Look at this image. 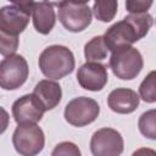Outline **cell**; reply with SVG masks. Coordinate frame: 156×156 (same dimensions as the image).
I'll return each mask as SVG.
<instances>
[{"label": "cell", "mask_w": 156, "mask_h": 156, "mask_svg": "<svg viewBox=\"0 0 156 156\" xmlns=\"http://www.w3.org/2000/svg\"><path fill=\"white\" fill-rule=\"evenodd\" d=\"M152 22V16L147 12L126 16L106 29L104 40L107 49L115 51L122 46H132L133 43L143 39L149 33Z\"/></svg>", "instance_id": "1"}, {"label": "cell", "mask_w": 156, "mask_h": 156, "mask_svg": "<svg viewBox=\"0 0 156 156\" xmlns=\"http://www.w3.org/2000/svg\"><path fill=\"white\" fill-rule=\"evenodd\" d=\"M41 73L49 79H61L71 74L76 66L73 52L65 45L45 48L38 60Z\"/></svg>", "instance_id": "2"}, {"label": "cell", "mask_w": 156, "mask_h": 156, "mask_svg": "<svg viewBox=\"0 0 156 156\" xmlns=\"http://www.w3.org/2000/svg\"><path fill=\"white\" fill-rule=\"evenodd\" d=\"M33 5V1H13L2 6L0 10V33L18 37L29 23Z\"/></svg>", "instance_id": "3"}, {"label": "cell", "mask_w": 156, "mask_h": 156, "mask_svg": "<svg viewBox=\"0 0 156 156\" xmlns=\"http://www.w3.org/2000/svg\"><path fill=\"white\" fill-rule=\"evenodd\" d=\"M108 66L117 78L132 80L141 72L144 60L140 51L134 46H122L112 51Z\"/></svg>", "instance_id": "4"}, {"label": "cell", "mask_w": 156, "mask_h": 156, "mask_svg": "<svg viewBox=\"0 0 156 156\" xmlns=\"http://www.w3.org/2000/svg\"><path fill=\"white\" fill-rule=\"evenodd\" d=\"M55 5L58 7V21L68 32H83L91 23V10L88 2L60 1Z\"/></svg>", "instance_id": "5"}, {"label": "cell", "mask_w": 156, "mask_h": 156, "mask_svg": "<svg viewBox=\"0 0 156 156\" xmlns=\"http://www.w3.org/2000/svg\"><path fill=\"white\" fill-rule=\"evenodd\" d=\"M12 144L21 156H37L44 149L45 135L38 124H18L12 135Z\"/></svg>", "instance_id": "6"}, {"label": "cell", "mask_w": 156, "mask_h": 156, "mask_svg": "<svg viewBox=\"0 0 156 156\" xmlns=\"http://www.w3.org/2000/svg\"><path fill=\"white\" fill-rule=\"evenodd\" d=\"M28 73V63L22 55L4 57L0 63V85L4 90H16L26 83Z\"/></svg>", "instance_id": "7"}, {"label": "cell", "mask_w": 156, "mask_h": 156, "mask_svg": "<svg viewBox=\"0 0 156 156\" xmlns=\"http://www.w3.org/2000/svg\"><path fill=\"white\" fill-rule=\"evenodd\" d=\"M100 113L99 104L87 96L72 99L65 107V119L73 127H84L93 123Z\"/></svg>", "instance_id": "8"}, {"label": "cell", "mask_w": 156, "mask_h": 156, "mask_svg": "<svg viewBox=\"0 0 156 156\" xmlns=\"http://www.w3.org/2000/svg\"><path fill=\"white\" fill-rule=\"evenodd\" d=\"M124 141L121 133L113 128L98 129L90 139L93 156H119L123 152Z\"/></svg>", "instance_id": "9"}, {"label": "cell", "mask_w": 156, "mask_h": 156, "mask_svg": "<svg viewBox=\"0 0 156 156\" xmlns=\"http://www.w3.org/2000/svg\"><path fill=\"white\" fill-rule=\"evenodd\" d=\"M45 107L34 94H27L12 104V116L17 124H37L44 116Z\"/></svg>", "instance_id": "10"}, {"label": "cell", "mask_w": 156, "mask_h": 156, "mask_svg": "<svg viewBox=\"0 0 156 156\" xmlns=\"http://www.w3.org/2000/svg\"><path fill=\"white\" fill-rule=\"evenodd\" d=\"M77 80L85 90L100 91L108 80L107 67L100 62H85L78 68Z\"/></svg>", "instance_id": "11"}, {"label": "cell", "mask_w": 156, "mask_h": 156, "mask_svg": "<svg viewBox=\"0 0 156 156\" xmlns=\"http://www.w3.org/2000/svg\"><path fill=\"white\" fill-rule=\"evenodd\" d=\"M140 102V96L132 89L128 88H117L113 89L107 98L108 107L121 115H127L134 112Z\"/></svg>", "instance_id": "12"}, {"label": "cell", "mask_w": 156, "mask_h": 156, "mask_svg": "<svg viewBox=\"0 0 156 156\" xmlns=\"http://www.w3.org/2000/svg\"><path fill=\"white\" fill-rule=\"evenodd\" d=\"M52 2L40 1L34 2L33 11H32V18H33V26L35 30L40 34H49L55 23H56V15Z\"/></svg>", "instance_id": "13"}, {"label": "cell", "mask_w": 156, "mask_h": 156, "mask_svg": "<svg viewBox=\"0 0 156 156\" xmlns=\"http://www.w3.org/2000/svg\"><path fill=\"white\" fill-rule=\"evenodd\" d=\"M32 94L39 99L46 111L55 108L62 99V89L60 84L51 79H43L38 82Z\"/></svg>", "instance_id": "14"}, {"label": "cell", "mask_w": 156, "mask_h": 156, "mask_svg": "<svg viewBox=\"0 0 156 156\" xmlns=\"http://www.w3.org/2000/svg\"><path fill=\"white\" fill-rule=\"evenodd\" d=\"M108 49L105 44L104 35L91 38L84 45V56L87 62H100L107 57Z\"/></svg>", "instance_id": "15"}, {"label": "cell", "mask_w": 156, "mask_h": 156, "mask_svg": "<svg viewBox=\"0 0 156 156\" xmlns=\"http://www.w3.org/2000/svg\"><path fill=\"white\" fill-rule=\"evenodd\" d=\"M118 9V2L116 0H98L93 4V13L96 20L101 22H111Z\"/></svg>", "instance_id": "16"}, {"label": "cell", "mask_w": 156, "mask_h": 156, "mask_svg": "<svg viewBox=\"0 0 156 156\" xmlns=\"http://www.w3.org/2000/svg\"><path fill=\"white\" fill-rule=\"evenodd\" d=\"M138 128L145 138L156 140V108L147 110L139 117Z\"/></svg>", "instance_id": "17"}, {"label": "cell", "mask_w": 156, "mask_h": 156, "mask_svg": "<svg viewBox=\"0 0 156 156\" xmlns=\"http://www.w3.org/2000/svg\"><path fill=\"white\" fill-rule=\"evenodd\" d=\"M139 96L147 104L156 102V71L146 74L139 85Z\"/></svg>", "instance_id": "18"}, {"label": "cell", "mask_w": 156, "mask_h": 156, "mask_svg": "<svg viewBox=\"0 0 156 156\" xmlns=\"http://www.w3.org/2000/svg\"><path fill=\"white\" fill-rule=\"evenodd\" d=\"M17 48H18V37H12L0 33V54L4 57L15 55Z\"/></svg>", "instance_id": "19"}, {"label": "cell", "mask_w": 156, "mask_h": 156, "mask_svg": "<svg viewBox=\"0 0 156 156\" xmlns=\"http://www.w3.org/2000/svg\"><path fill=\"white\" fill-rule=\"evenodd\" d=\"M51 156H82V154H80L79 147L74 143L62 141V143H58L54 147Z\"/></svg>", "instance_id": "20"}, {"label": "cell", "mask_w": 156, "mask_h": 156, "mask_svg": "<svg viewBox=\"0 0 156 156\" xmlns=\"http://www.w3.org/2000/svg\"><path fill=\"white\" fill-rule=\"evenodd\" d=\"M151 6H152V1H146V0H127L126 1V9L130 13H146Z\"/></svg>", "instance_id": "21"}, {"label": "cell", "mask_w": 156, "mask_h": 156, "mask_svg": "<svg viewBox=\"0 0 156 156\" xmlns=\"http://www.w3.org/2000/svg\"><path fill=\"white\" fill-rule=\"evenodd\" d=\"M132 156H156V151L149 147H140L138 150H135Z\"/></svg>", "instance_id": "22"}]
</instances>
